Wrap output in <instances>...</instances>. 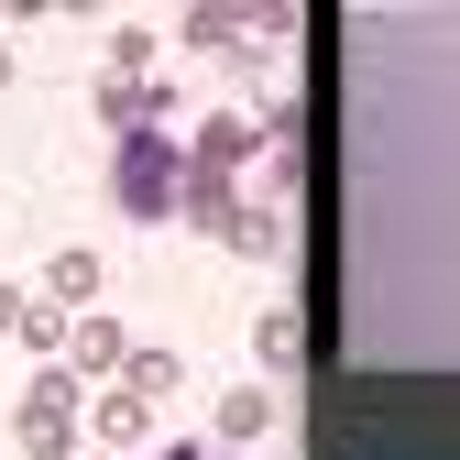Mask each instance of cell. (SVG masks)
<instances>
[{"instance_id":"obj_3","label":"cell","mask_w":460,"mask_h":460,"mask_svg":"<svg viewBox=\"0 0 460 460\" xmlns=\"http://www.w3.org/2000/svg\"><path fill=\"white\" fill-rule=\"evenodd\" d=\"M252 154H263V121L219 110V121H198V143H187V176H230V164H252Z\"/></svg>"},{"instance_id":"obj_16","label":"cell","mask_w":460,"mask_h":460,"mask_svg":"<svg viewBox=\"0 0 460 460\" xmlns=\"http://www.w3.org/2000/svg\"><path fill=\"white\" fill-rule=\"evenodd\" d=\"M0 77H12V44H0Z\"/></svg>"},{"instance_id":"obj_10","label":"cell","mask_w":460,"mask_h":460,"mask_svg":"<svg viewBox=\"0 0 460 460\" xmlns=\"http://www.w3.org/2000/svg\"><path fill=\"white\" fill-rule=\"evenodd\" d=\"M143 428H154V406H143V394H99V438H121V449H132Z\"/></svg>"},{"instance_id":"obj_7","label":"cell","mask_w":460,"mask_h":460,"mask_svg":"<svg viewBox=\"0 0 460 460\" xmlns=\"http://www.w3.org/2000/svg\"><path fill=\"white\" fill-rule=\"evenodd\" d=\"M44 296H55V307H99V263H88V252H55Z\"/></svg>"},{"instance_id":"obj_13","label":"cell","mask_w":460,"mask_h":460,"mask_svg":"<svg viewBox=\"0 0 460 460\" xmlns=\"http://www.w3.org/2000/svg\"><path fill=\"white\" fill-rule=\"evenodd\" d=\"M187 44H252V22H230V12H198V22H187Z\"/></svg>"},{"instance_id":"obj_5","label":"cell","mask_w":460,"mask_h":460,"mask_svg":"<svg viewBox=\"0 0 460 460\" xmlns=\"http://www.w3.org/2000/svg\"><path fill=\"white\" fill-rule=\"evenodd\" d=\"M274 417H285V406H274V384H242V394H219V449H252Z\"/></svg>"},{"instance_id":"obj_11","label":"cell","mask_w":460,"mask_h":460,"mask_svg":"<svg viewBox=\"0 0 460 460\" xmlns=\"http://www.w3.org/2000/svg\"><path fill=\"white\" fill-rule=\"evenodd\" d=\"M66 329H77L66 307H22V340H33V351H55V362H66Z\"/></svg>"},{"instance_id":"obj_8","label":"cell","mask_w":460,"mask_h":460,"mask_svg":"<svg viewBox=\"0 0 460 460\" xmlns=\"http://www.w3.org/2000/svg\"><path fill=\"white\" fill-rule=\"evenodd\" d=\"M121 394L164 406V394H176V351H132V362H121Z\"/></svg>"},{"instance_id":"obj_4","label":"cell","mask_w":460,"mask_h":460,"mask_svg":"<svg viewBox=\"0 0 460 460\" xmlns=\"http://www.w3.org/2000/svg\"><path fill=\"white\" fill-rule=\"evenodd\" d=\"M121 362H132V340L110 329V318H77V329H66V373H77V384H88V373H121Z\"/></svg>"},{"instance_id":"obj_2","label":"cell","mask_w":460,"mask_h":460,"mask_svg":"<svg viewBox=\"0 0 460 460\" xmlns=\"http://www.w3.org/2000/svg\"><path fill=\"white\" fill-rule=\"evenodd\" d=\"M77 406H88V384H77L66 362H44L33 394H22V417H12V438H22L33 460H66V449H77Z\"/></svg>"},{"instance_id":"obj_1","label":"cell","mask_w":460,"mask_h":460,"mask_svg":"<svg viewBox=\"0 0 460 460\" xmlns=\"http://www.w3.org/2000/svg\"><path fill=\"white\" fill-rule=\"evenodd\" d=\"M110 198H121L132 219H176V198H187L176 132H121V154H110Z\"/></svg>"},{"instance_id":"obj_6","label":"cell","mask_w":460,"mask_h":460,"mask_svg":"<svg viewBox=\"0 0 460 460\" xmlns=\"http://www.w3.org/2000/svg\"><path fill=\"white\" fill-rule=\"evenodd\" d=\"M198 230H230V219H242V198H230V176H187V198H176Z\"/></svg>"},{"instance_id":"obj_14","label":"cell","mask_w":460,"mask_h":460,"mask_svg":"<svg viewBox=\"0 0 460 460\" xmlns=\"http://www.w3.org/2000/svg\"><path fill=\"white\" fill-rule=\"evenodd\" d=\"M22 307H33V296H22V285H0V329H22Z\"/></svg>"},{"instance_id":"obj_9","label":"cell","mask_w":460,"mask_h":460,"mask_svg":"<svg viewBox=\"0 0 460 460\" xmlns=\"http://www.w3.org/2000/svg\"><path fill=\"white\" fill-rule=\"evenodd\" d=\"M219 242H230V252H252V263H263V252L285 242V219H274V208H242V219H230V230H219Z\"/></svg>"},{"instance_id":"obj_12","label":"cell","mask_w":460,"mask_h":460,"mask_svg":"<svg viewBox=\"0 0 460 460\" xmlns=\"http://www.w3.org/2000/svg\"><path fill=\"white\" fill-rule=\"evenodd\" d=\"M252 351H263V362H296V318L263 307V318H252Z\"/></svg>"},{"instance_id":"obj_15","label":"cell","mask_w":460,"mask_h":460,"mask_svg":"<svg viewBox=\"0 0 460 460\" xmlns=\"http://www.w3.org/2000/svg\"><path fill=\"white\" fill-rule=\"evenodd\" d=\"M164 460H230V449H176V438H164Z\"/></svg>"}]
</instances>
